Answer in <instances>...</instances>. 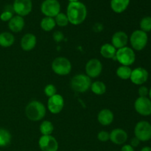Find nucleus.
<instances>
[{"label": "nucleus", "instance_id": "nucleus-1", "mask_svg": "<svg viewBox=\"0 0 151 151\" xmlns=\"http://www.w3.org/2000/svg\"><path fill=\"white\" fill-rule=\"evenodd\" d=\"M66 14L71 24H81L87 17V7L80 1L69 2L66 8Z\"/></svg>", "mask_w": 151, "mask_h": 151}, {"label": "nucleus", "instance_id": "nucleus-2", "mask_svg": "<svg viewBox=\"0 0 151 151\" xmlns=\"http://www.w3.org/2000/svg\"><path fill=\"white\" fill-rule=\"evenodd\" d=\"M46 107L41 102L38 100H32L27 105L25 108V114L27 117L31 121L38 122L41 120L45 116Z\"/></svg>", "mask_w": 151, "mask_h": 151}, {"label": "nucleus", "instance_id": "nucleus-3", "mask_svg": "<svg viewBox=\"0 0 151 151\" xmlns=\"http://www.w3.org/2000/svg\"><path fill=\"white\" fill-rule=\"evenodd\" d=\"M91 85V78L84 74L76 75L71 80V87L76 92H86L89 89Z\"/></svg>", "mask_w": 151, "mask_h": 151}, {"label": "nucleus", "instance_id": "nucleus-4", "mask_svg": "<svg viewBox=\"0 0 151 151\" xmlns=\"http://www.w3.org/2000/svg\"><path fill=\"white\" fill-rule=\"evenodd\" d=\"M52 69L56 75L65 76L72 71V63L66 58L57 57L52 63Z\"/></svg>", "mask_w": 151, "mask_h": 151}, {"label": "nucleus", "instance_id": "nucleus-5", "mask_svg": "<svg viewBox=\"0 0 151 151\" xmlns=\"http://www.w3.org/2000/svg\"><path fill=\"white\" fill-rule=\"evenodd\" d=\"M115 58L122 66H130L135 62L136 54L132 48L125 47L116 50Z\"/></svg>", "mask_w": 151, "mask_h": 151}, {"label": "nucleus", "instance_id": "nucleus-6", "mask_svg": "<svg viewBox=\"0 0 151 151\" xmlns=\"http://www.w3.org/2000/svg\"><path fill=\"white\" fill-rule=\"evenodd\" d=\"M148 41L147 33L141 29L134 31L130 37V43L133 50L141 51L146 47Z\"/></svg>", "mask_w": 151, "mask_h": 151}, {"label": "nucleus", "instance_id": "nucleus-7", "mask_svg": "<svg viewBox=\"0 0 151 151\" xmlns=\"http://www.w3.org/2000/svg\"><path fill=\"white\" fill-rule=\"evenodd\" d=\"M134 134L140 142H147L151 139V124L147 121H139L134 128Z\"/></svg>", "mask_w": 151, "mask_h": 151}, {"label": "nucleus", "instance_id": "nucleus-8", "mask_svg": "<svg viewBox=\"0 0 151 151\" xmlns=\"http://www.w3.org/2000/svg\"><path fill=\"white\" fill-rule=\"evenodd\" d=\"M41 11L46 17L55 18L60 13V4L58 0H44L41 5Z\"/></svg>", "mask_w": 151, "mask_h": 151}, {"label": "nucleus", "instance_id": "nucleus-9", "mask_svg": "<svg viewBox=\"0 0 151 151\" xmlns=\"http://www.w3.org/2000/svg\"><path fill=\"white\" fill-rule=\"evenodd\" d=\"M86 75L90 78H98L103 71V64L97 58H91L86 63L85 66Z\"/></svg>", "mask_w": 151, "mask_h": 151}, {"label": "nucleus", "instance_id": "nucleus-10", "mask_svg": "<svg viewBox=\"0 0 151 151\" xmlns=\"http://www.w3.org/2000/svg\"><path fill=\"white\" fill-rule=\"evenodd\" d=\"M13 10L18 16L22 17L27 16L32 10V0H14Z\"/></svg>", "mask_w": 151, "mask_h": 151}, {"label": "nucleus", "instance_id": "nucleus-11", "mask_svg": "<svg viewBox=\"0 0 151 151\" xmlns=\"http://www.w3.org/2000/svg\"><path fill=\"white\" fill-rule=\"evenodd\" d=\"M64 107V100L62 95L56 94L55 95L49 97L47 101V109L49 111L53 114L60 113Z\"/></svg>", "mask_w": 151, "mask_h": 151}, {"label": "nucleus", "instance_id": "nucleus-12", "mask_svg": "<svg viewBox=\"0 0 151 151\" xmlns=\"http://www.w3.org/2000/svg\"><path fill=\"white\" fill-rule=\"evenodd\" d=\"M38 146L41 151H58V142L52 135L41 136L38 140Z\"/></svg>", "mask_w": 151, "mask_h": 151}, {"label": "nucleus", "instance_id": "nucleus-13", "mask_svg": "<svg viewBox=\"0 0 151 151\" xmlns=\"http://www.w3.org/2000/svg\"><path fill=\"white\" fill-rule=\"evenodd\" d=\"M136 111L142 116L151 114V100L148 97H138L134 103Z\"/></svg>", "mask_w": 151, "mask_h": 151}, {"label": "nucleus", "instance_id": "nucleus-14", "mask_svg": "<svg viewBox=\"0 0 151 151\" xmlns=\"http://www.w3.org/2000/svg\"><path fill=\"white\" fill-rule=\"evenodd\" d=\"M148 72L145 68L137 67L133 69L130 80L135 85H142L148 79Z\"/></svg>", "mask_w": 151, "mask_h": 151}, {"label": "nucleus", "instance_id": "nucleus-15", "mask_svg": "<svg viewBox=\"0 0 151 151\" xmlns=\"http://www.w3.org/2000/svg\"><path fill=\"white\" fill-rule=\"evenodd\" d=\"M109 135H110L109 140H111V142L114 144L117 145L125 144L128 140V137L126 131L122 128L113 129L111 131V133H109Z\"/></svg>", "mask_w": 151, "mask_h": 151}, {"label": "nucleus", "instance_id": "nucleus-16", "mask_svg": "<svg viewBox=\"0 0 151 151\" xmlns=\"http://www.w3.org/2000/svg\"><path fill=\"white\" fill-rule=\"evenodd\" d=\"M128 42V36L123 31H117L114 32L111 38V44L116 50L127 47Z\"/></svg>", "mask_w": 151, "mask_h": 151}, {"label": "nucleus", "instance_id": "nucleus-17", "mask_svg": "<svg viewBox=\"0 0 151 151\" xmlns=\"http://www.w3.org/2000/svg\"><path fill=\"white\" fill-rule=\"evenodd\" d=\"M37 44V38L34 34L27 33L24 35L20 41L21 47L24 51H31L35 47Z\"/></svg>", "mask_w": 151, "mask_h": 151}, {"label": "nucleus", "instance_id": "nucleus-18", "mask_svg": "<svg viewBox=\"0 0 151 151\" xmlns=\"http://www.w3.org/2000/svg\"><path fill=\"white\" fill-rule=\"evenodd\" d=\"M114 115L113 112L108 109H102L97 114V121L103 126L110 125L113 122Z\"/></svg>", "mask_w": 151, "mask_h": 151}, {"label": "nucleus", "instance_id": "nucleus-19", "mask_svg": "<svg viewBox=\"0 0 151 151\" xmlns=\"http://www.w3.org/2000/svg\"><path fill=\"white\" fill-rule=\"evenodd\" d=\"M25 22L24 17L20 16H13L8 22V28L13 32H19L24 29Z\"/></svg>", "mask_w": 151, "mask_h": 151}, {"label": "nucleus", "instance_id": "nucleus-20", "mask_svg": "<svg viewBox=\"0 0 151 151\" xmlns=\"http://www.w3.org/2000/svg\"><path fill=\"white\" fill-rule=\"evenodd\" d=\"M130 0H111V8L114 13H122L128 8Z\"/></svg>", "mask_w": 151, "mask_h": 151}, {"label": "nucleus", "instance_id": "nucleus-21", "mask_svg": "<svg viewBox=\"0 0 151 151\" xmlns=\"http://www.w3.org/2000/svg\"><path fill=\"white\" fill-rule=\"evenodd\" d=\"M100 54L104 58L106 59H111L115 58L116 55V50L111 44L106 43L102 45L100 47Z\"/></svg>", "mask_w": 151, "mask_h": 151}, {"label": "nucleus", "instance_id": "nucleus-22", "mask_svg": "<svg viewBox=\"0 0 151 151\" xmlns=\"http://www.w3.org/2000/svg\"><path fill=\"white\" fill-rule=\"evenodd\" d=\"M15 37L11 32H2L0 33V47L7 48L14 44Z\"/></svg>", "mask_w": 151, "mask_h": 151}, {"label": "nucleus", "instance_id": "nucleus-23", "mask_svg": "<svg viewBox=\"0 0 151 151\" xmlns=\"http://www.w3.org/2000/svg\"><path fill=\"white\" fill-rule=\"evenodd\" d=\"M55 26L56 24L54 18L46 17L45 16L41 19V22H40V27L45 32H50L55 27Z\"/></svg>", "mask_w": 151, "mask_h": 151}, {"label": "nucleus", "instance_id": "nucleus-24", "mask_svg": "<svg viewBox=\"0 0 151 151\" xmlns=\"http://www.w3.org/2000/svg\"><path fill=\"white\" fill-rule=\"evenodd\" d=\"M91 91L96 95H103L106 91V86L102 81H94L91 83Z\"/></svg>", "mask_w": 151, "mask_h": 151}, {"label": "nucleus", "instance_id": "nucleus-25", "mask_svg": "<svg viewBox=\"0 0 151 151\" xmlns=\"http://www.w3.org/2000/svg\"><path fill=\"white\" fill-rule=\"evenodd\" d=\"M131 72H132V69H131L130 66H122V65L119 66L116 71V76L122 80L130 79L131 75Z\"/></svg>", "mask_w": 151, "mask_h": 151}, {"label": "nucleus", "instance_id": "nucleus-26", "mask_svg": "<svg viewBox=\"0 0 151 151\" xmlns=\"http://www.w3.org/2000/svg\"><path fill=\"white\" fill-rule=\"evenodd\" d=\"M12 136L10 133L4 128H0V147H7L10 144Z\"/></svg>", "mask_w": 151, "mask_h": 151}, {"label": "nucleus", "instance_id": "nucleus-27", "mask_svg": "<svg viewBox=\"0 0 151 151\" xmlns=\"http://www.w3.org/2000/svg\"><path fill=\"white\" fill-rule=\"evenodd\" d=\"M39 131L43 136L51 135L54 131V125L50 121L44 120L40 125Z\"/></svg>", "mask_w": 151, "mask_h": 151}, {"label": "nucleus", "instance_id": "nucleus-28", "mask_svg": "<svg viewBox=\"0 0 151 151\" xmlns=\"http://www.w3.org/2000/svg\"><path fill=\"white\" fill-rule=\"evenodd\" d=\"M55 21L56 25H58V27H66L69 24V20H68V18L66 14L63 13H60L54 18Z\"/></svg>", "mask_w": 151, "mask_h": 151}, {"label": "nucleus", "instance_id": "nucleus-29", "mask_svg": "<svg viewBox=\"0 0 151 151\" xmlns=\"http://www.w3.org/2000/svg\"><path fill=\"white\" fill-rule=\"evenodd\" d=\"M140 28L141 30L144 32H150L151 31V17L150 16H145L143 18L140 22Z\"/></svg>", "mask_w": 151, "mask_h": 151}, {"label": "nucleus", "instance_id": "nucleus-30", "mask_svg": "<svg viewBox=\"0 0 151 151\" xmlns=\"http://www.w3.org/2000/svg\"><path fill=\"white\" fill-rule=\"evenodd\" d=\"M44 94L48 97H51L57 94V88L53 84H48L44 87Z\"/></svg>", "mask_w": 151, "mask_h": 151}, {"label": "nucleus", "instance_id": "nucleus-31", "mask_svg": "<svg viewBox=\"0 0 151 151\" xmlns=\"http://www.w3.org/2000/svg\"><path fill=\"white\" fill-rule=\"evenodd\" d=\"M97 139L99 141L102 142H106L110 139V135L109 133L106 131H101L97 134Z\"/></svg>", "mask_w": 151, "mask_h": 151}, {"label": "nucleus", "instance_id": "nucleus-32", "mask_svg": "<svg viewBox=\"0 0 151 151\" xmlns=\"http://www.w3.org/2000/svg\"><path fill=\"white\" fill-rule=\"evenodd\" d=\"M13 12H11L10 10H4V11L2 12V13H1V15H0V19H1L2 22H8L9 21L13 18Z\"/></svg>", "mask_w": 151, "mask_h": 151}, {"label": "nucleus", "instance_id": "nucleus-33", "mask_svg": "<svg viewBox=\"0 0 151 151\" xmlns=\"http://www.w3.org/2000/svg\"><path fill=\"white\" fill-rule=\"evenodd\" d=\"M52 38L55 42L59 43V42H61V41H63V38H64V35H63V33L61 32V31L58 30V31H55V32L53 33Z\"/></svg>", "mask_w": 151, "mask_h": 151}, {"label": "nucleus", "instance_id": "nucleus-34", "mask_svg": "<svg viewBox=\"0 0 151 151\" xmlns=\"http://www.w3.org/2000/svg\"><path fill=\"white\" fill-rule=\"evenodd\" d=\"M139 95L141 97H147V96L149 94V89L147 88V87L145 86H142L139 87L138 90Z\"/></svg>", "mask_w": 151, "mask_h": 151}, {"label": "nucleus", "instance_id": "nucleus-35", "mask_svg": "<svg viewBox=\"0 0 151 151\" xmlns=\"http://www.w3.org/2000/svg\"><path fill=\"white\" fill-rule=\"evenodd\" d=\"M140 144V141L137 138V137H134L133 139H131V142H130V145L132 146L133 147H137Z\"/></svg>", "mask_w": 151, "mask_h": 151}, {"label": "nucleus", "instance_id": "nucleus-36", "mask_svg": "<svg viewBox=\"0 0 151 151\" xmlns=\"http://www.w3.org/2000/svg\"><path fill=\"white\" fill-rule=\"evenodd\" d=\"M121 151H134V148L131 145H124L121 148Z\"/></svg>", "mask_w": 151, "mask_h": 151}, {"label": "nucleus", "instance_id": "nucleus-37", "mask_svg": "<svg viewBox=\"0 0 151 151\" xmlns=\"http://www.w3.org/2000/svg\"><path fill=\"white\" fill-rule=\"evenodd\" d=\"M141 151H151V147L146 146V147H142V148L141 149Z\"/></svg>", "mask_w": 151, "mask_h": 151}, {"label": "nucleus", "instance_id": "nucleus-38", "mask_svg": "<svg viewBox=\"0 0 151 151\" xmlns=\"http://www.w3.org/2000/svg\"><path fill=\"white\" fill-rule=\"evenodd\" d=\"M69 2H76V1H79V0H68Z\"/></svg>", "mask_w": 151, "mask_h": 151}, {"label": "nucleus", "instance_id": "nucleus-39", "mask_svg": "<svg viewBox=\"0 0 151 151\" xmlns=\"http://www.w3.org/2000/svg\"><path fill=\"white\" fill-rule=\"evenodd\" d=\"M149 97H150V100H151V88H150V90H149V94H148Z\"/></svg>", "mask_w": 151, "mask_h": 151}, {"label": "nucleus", "instance_id": "nucleus-40", "mask_svg": "<svg viewBox=\"0 0 151 151\" xmlns=\"http://www.w3.org/2000/svg\"><path fill=\"white\" fill-rule=\"evenodd\" d=\"M0 151H1V150H0Z\"/></svg>", "mask_w": 151, "mask_h": 151}]
</instances>
